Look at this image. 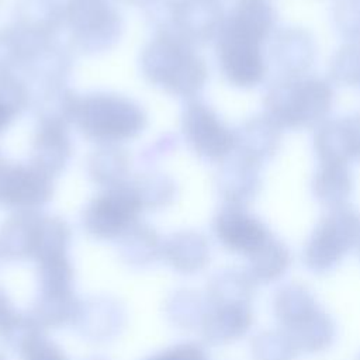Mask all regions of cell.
Listing matches in <instances>:
<instances>
[{
	"label": "cell",
	"mask_w": 360,
	"mask_h": 360,
	"mask_svg": "<svg viewBox=\"0 0 360 360\" xmlns=\"http://www.w3.org/2000/svg\"><path fill=\"white\" fill-rule=\"evenodd\" d=\"M253 360H295L298 349L283 330H263L250 342Z\"/></svg>",
	"instance_id": "26"
},
{
	"label": "cell",
	"mask_w": 360,
	"mask_h": 360,
	"mask_svg": "<svg viewBox=\"0 0 360 360\" xmlns=\"http://www.w3.org/2000/svg\"><path fill=\"white\" fill-rule=\"evenodd\" d=\"M357 252H359V256H360V239H359V242H357Z\"/></svg>",
	"instance_id": "36"
},
{
	"label": "cell",
	"mask_w": 360,
	"mask_h": 360,
	"mask_svg": "<svg viewBox=\"0 0 360 360\" xmlns=\"http://www.w3.org/2000/svg\"><path fill=\"white\" fill-rule=\"evenodd\" d=\"M298 352L315 354L328 350L336 339V323L321 307L285 332Z\"/></svg>",
	"instance_id": "14"
},
{
	"label": "cell",
	"mask_w": 360,
	"mask_h": 360,
	"mask_svg": "<svg viewBox=\"0 0 360 360\" xmlns=\"http://www.w3.org/2000/svg\"><path fill=\"white\" fill-rule=\"evenodd\" d=\"M141 210V200L136 194L120 190L96 198L84 212L83 224L86 231L100 239L121 236L131 228Z\"/></svg>",
	"instance_id": "4"
},
{
	"label": "cell",
	"mask_w": 360,
	"mask_h": 360,
	"mask_svg": "<svg viewBox=\"0 0 360 360\" xmlns=\"http://www.w3.org/2000/svg\"><path fill=\"white\" fill-rule=\"evenodd\" d=\"M22 360H68L63 350L52 340H49L45 333L31 340L21 352Z\"/></svg>",
	"instance_id": "31"
},
{
	"label": "cell",
	"mask_w": 360,
	"mask_h": 360,
	"mask_svg": "<svg viewBox=\"0 0 360 360\" xmlns=\"http://www.w3.org/2000/svg\"><path fill=\"white\" fill-rule=\"evenodd\" d=\"M256 283L248 271L225 267L215 271L207 284L208 305H248L250 307Z\"/></svg>",
	"instance_id": "12"
},
{
	"label": "cell",
	"mask_w": 360,
	"mask_h": 360,
	"mask_svg": "<svg viewBox=\"0 0 360 360\" xmlns=\"http://www.w3.org/2000/svg\"><path fill=\"white\" fill-rule=\"evenodd\" d=\"M329 76L342 86L360 84V44L347 42L336 51L330 59Z\"/></svg>",
	"instance_id": "27"
},
{
	"label": "cell",
	"mask_w": 360,
	"mask_h": 360,
	"mask_svg": "<svg viewBox=\"0 0 360 360\" xmlns=\"http://www.w3.org/2000/svg\"><path fill=\"white\" fill-rule=\"evenodd\" d=\"M360 239V214L353 207L330 208L302 249V263L314 274L332 273Z\"/></svg>",
	"instance_id": "2"
},
{
	"label": "cell",
	"mask_w": 360,
	"mask_h": 360,
	"mask_svg": "<svg viewBox=\"0 0 360 360\" xmlns=\"http://www.w3.org/2000/svg\"><path fill=\"white\" fill-rule=\"evenodd\" d=\"M39 291H73L75 270L66 253L37 260Z\"/></svg>",
	"instance_id": "25"
},
{
	"label": "cell",
	"mask_w": 360,
	"mask_h": 360,
	"mask_svg": "<svg viewBox=\"0 0 360 360\" xmlns=\"http://www.w3.org/2000/svg\"><path fill=\"white\" fill-rule=\"evenodd\" d=\"M316 308L319 304L312 291L298 283L281 285L273 297V314L284 332L294 328Z\"/></svg>",
	"instance_id": "16"
},
{
	"label": "cell",
	"mask_w": 360,
	"mask_h": 360,
	"mask_svg": "<svg viewBox=\"0 0 360 360\" xmlns=\"http://www.w3.org/2000/svg\"><path fill=\"white\" fill-rule=\"evenodd\" d=\"M281 127L266 112L252 118L242 134L246 158L259 163L271 159L281 143Z\"/></svg>",
	"instance_id": "19"
},
{
	"label": "cell",
	"mask_w": 360,
	"mask_h": 360,
	"mask_svg": "<svg viewBox=\"0 0 360 360\" xmlns=\"http://www.w3.org/2000/svg\"><path fill=\"white\" fill-rule=\"evenodd\" d=\"M252 323L253 314L248 305H208L201 335L207 343L222 346L242 339Z\"/></svg>",
	"instance_id": "11"
},
{
	"label": "cell",
	"mask_w": 360,
	"mask_h": 360,
	"mask_svg": "<svg viewBox=\"0 0 360 360\" xmlns=\"http://www.w3.org/2000/svg\"><path fill=\"white\" fill-rule=\"evenodd\" d=\"M17 312L14 311L13 302L4 290L0 288V332L13 319Z\"/></svg>",
	"instance_id": "34"
},
{
	"label": "cell",
	"mask_w": 360,
	"mask_h": 360,
	"mask_svg": "<svg viewBox=\"0 0 360 360\" xmlns=\"http://www.w3.org/2000/svg\"><path fill=\"white\" fill-rule=\"evenodd\" d=\"M352 159H360V114L343 118Z\"/></svg>",
	"instance_id": "33"
},
{
	"label": "cell",
	"mask_w": 360,
	"mask_h": 360,
	"mask_svg": "<svg viewBox=\"0 0 360 360\" xmlns=\"http://www.w3.org/2000/svg\"><path fill=\"white\" fill-rule=\"evenodd\" d=\"M276 21V10L267 0H249L238 4L228 24L262 44L273 31Z\"/></svg>",
	"instance_id": "22"
},
{
	"label": "cell",
	"mask_w": 360,
	"mask_h": 360,
	"mask_svg": "<svg viewBox=\"0 0 360 360\" xmlns=\"http://www.w3.org/2000/svg\"><path fill=\"white\" fill-rule=\"evenodd\" d=\"M167 264L181 274H195L210 262V246L207 240L193 232L173 236L165 248Z\"/></svg>",
	"instance_id": "17"
},
{
	"label": "cell",
	"mask_w": 360,
	"mask_h": 360,
	"mask_svg": "<svg viewBox=\"0 0 360 360\" xmlns=\"http://www.w3.org/2000/svg\"><path fill=\"white\" fill-rule=\"evenodd\" d=\"M127 323V311L111 295H93L80 301L75 319L77 332L91 342H108L120 336Z\"/></svg>",
	"instance_id": "7"
},
{
	"label": "cell",
	"mask_w": 360,
	"mask_h": 360,
	"mask_svg": "<svg viewBox=\"0 0 360 360\" xmlns=\"http://www.w3.org/2000/svg\"><path fill=\"white\" fill-rule=\"evenodd\" d=\"M332 103L333 90L319 77H283L269 87L264 97L266 114L288 129L321 124Z\"/></svg>",
	"instance_id": "1"
},
{
	"label": "cell",
	"mask_w": 360,
	"mask_h": 360,
	"mask_svg": "<svg viewBox=\"0 0 360 360\" xmlns=\"http://www.w3.org/2000/svg\"><path fill=\"white\" fill-rule=\"evenodd\" d=\"M219 62L226 79L239 87L256 86L266 76L260 42L229 24L224 28L219 41Z\"/></svg>",
	"instance_id": "3"
},
{
	"label": "cell",
	"mask_w": 360,
	"mask_h": 360,
	"mask_svg": "<svg viewBox=\"0 0 360 360\" xmlns=\"http://www.w3.org/2000/svg\"><path fill=\"white\" fill-rule=\"evenodd\" d=\"M214 232L218 242L226 250L245 255L246 257L271 235L257 217L239 205L226 207L217 214Z\"/></svg>",
	"instance_id": "6"
},
{
	"label": "cell",
	"mask_w": 360,
	"mask_h": 360,
	"mask_svg": "<svg viewBox=\"0 0 360 360\" xmlns=\"http://www.w3.org/2000/svg\"><path fill=\"white\" fill-rule=\"evenodd\" d=\"M316 48L311 34L298 27L280 30L273 38L270 58L283 77H300L315 59Z\"/></svg>",
	"instance_id": "8"
},
{
	"label": "cell",
	"mask_w": 360,
	"mask_h": 360,
	"mask_svg": "<svg viewBox=\"0 0 360 360\" xmlns=\"http://www.w3.org/2000/svg\"><path fill=\"white\" fill-rule=\"evenodd\" d=\"M41 219L18 217L7 222L0 233V255L13 259L35 257Z\"/></svg>",
	"instance_id": "20"
},
{
	"label": "cell",
	"mask_w": 360,
	"mask_h": 360,
	"mask_svg": "<svg viewBox=\"0 0 360 360\" xmlns=\"http://www.w3.org/2000/svg\"><path fill=\"white\" fill-rule=\"evenodd\" d=\"M0 360H4V357H3V356H1V354H0Z\"/></svg>",
	"instance_id": "38"
},
{
	"label": "cell",
	"mask_w": 360,
	"mask_h": 360,
	"mask_svg": "<svg viewBox=\"0 0 360 360\" xmlns=\"http://www.w3.org/2000/svg\"><path fill=\"white\" fill-rule=\"evenodd\" d=\"M146 360H208V354L198 343H180Z\"/></svg>",
	"instance_id": "32"
},
{
	"label": "cell",
	"mask_w": 360,
	"mask_h": 360,
	"mask_svg": "<svg viewBox=\"0 0 360 360\" xmlns=\"http://www.w3.org/2000/svg\"><path fill=\"white\" fill-rule=\"evenodd\" d=\"M44 335V328L31 314H15L0 332L1 342L14 352H21L31 340Z\"/></svg>",
	"instance_id": "28"
},
{
	"label": "cell",
	"mask_w": 360,
	"mask_h": 360,
	"mask_svg": "<svg viewBox=\"0 0 360 360\" xmlns=\"http://www.w3.org/2000/svg\"><path fill=\"white\" fill-rule=\"evenodd\" d=\"M207 311V297L204 298L198 291L188 288H180L170 292L163 305L166 319L179 329L201 328Z\"/></svg>",
	"instance_id": "21"
},
{
	"label": "cell",
	"mask_w": 360,
	"mask_h": 360,
	"mask_svg": "<svg viewBox=\"0 0 360 360\" xmlns=\"http://www.w3.org/2000/svg\"><path fill=\"white\" fill-rule=\"evenodd\" d=\"M314 150L321 163H347L352 159L343 120L323 122L318 127Z\"/></svg>",
	"instance_id": "23"
},
{
	"label": "cell",
	"mask_w": 360,
	"mask_h": 360,
	"mask_svg": "<svg viewBox=\"0 0 360 360\" xmlns=\"http://www.w3.org/2000/svg\"><path fill=\"white\" fill-rule=\"evenodd\" d=\"M120 256L127 266L148 267L159 257V242L148 229H127L118 248Z\"/></svg>",
	"instance_id": "24"
},
{
	"label": "cell",
	"mask_w": 360,
	"mask_h": 360,
	"mask_svg": "<svg viewBox=\"0 0 360 360\" xmlns=\"http://www.w3.org/2000/svg\"><path fill=\"white\" fill-rule=\"evenodd\" d=\"M69 245V229L56 218H44L39 225V236L35 252V260L42 257L63 255Z\"/></svg>",
	"instance_id": "29"
},
{
	"label": "cell",
	"mask_w": 360,
	"mask_h": 360,
	"mask_svg": "<svg viewBox=\"0 0 360 360\" xmlns=\"http://www.w3.org/2000/svg\"><path fill=\"white\" fill-rule=\"evenodd\" d=\"M336 31L350 44H360V0H340L333 7Z\"/></svg>",
	"instance_id": "30"
},
{
	"label": "cell",
	"mask_w": 360,
	"mask_h": 360,
	"mask_svg": "<svg viewBox=\"0 0 360 360\" xmlns=\"http://www.w3.org/2000/svg\"><path fill=\"white\" fill-rule=\"evenodd\" d=\"M83 128L93 135L105 138H124L141 127V112L129 103L112 97L87 100L79 112Z\"/></svg>",
	"instance_id": "5"
},
{
	"label": "cell",
	"mask_w": 360,
	"mask_h": 360,
	"mask_svg": "<svg viewBox=\"0 0 360 360\" xmlns=\"http://www.w3.org/2000/svg\"><path fill=\"white\" fill-rule=\"evenodd\" d=\"M353 191V177L347 163H321L312 180L315 200L330 208L346 205Z\"/></svg>",
	"instance_id": "15"
},
{
	"label": "cell",
	"mask_w": 360,
	"mask_h": 360,
	"mask_svg": "<svg viewBox=\"0 0 360 360\" xmlns=\"http://www.w3.org/2000/svg\"><path fill=\"white\" fill-rule=\"evenodd\" d=\"M292 262L288 246L273 233L248 256V273L257 284H270L285 276Z\"/></svg>",
	"instance_id": "13"
},
{
	"label": "cell",
	"mask_w": 360,
	"mask_h": 360,
	"mask_svg": "<svg viewBox=\"0 0 360 360\" xmlns=\"http://www.w3.org/2000/svg\"><path fill=\"white\" fill-rule=\"evenodd\" d=\"M186 131L194 148L204 156L218 159L225 156L235 145V136L205 107L195 105L186 118Z\"/></svg>",
	"instance_id": "9"
},
{
	"label": "cell",
	"mask_w": 360,
	"mask_h": 360,
	"mask_svg": "<svg viewBox=\"0 0 360 360\" xmlns=\"http://www.w3.org/2000/svg\"><path fill=\"white\" fill-rule=\"evenodd\" d=\"M51 193L48 180L35 170L21 166H0V202L13 207H32Z\"/></svg>",
	"instance_id": "10"
},
{
	"label": "cell",
	"mask_w": 360,
	"mask_h": 360,
	"mask_svg": "<svg viewBox=\"0 0 360 360\" xmlns=\"http://www.w3.org/2000/svg\"><path fill=\"white\" fill-rule=\"evenodd\" d=\"M80 301L73 291H39L30 314L44 328H60L75 323Z\"/></svg>",
	"instance_id": "18"
},
{
	"label": "cell",
	"mask_w": 360,
	"mask_h": 360,
	"mask_svg": "<svg viewBox=\"0 0 360 360\" xmlns=\"http://www.w3.org/2000/svg\"><path fill=\"white\" fill-rule=\"evenodd\" d=\"M11 117H13V108L7 103L0 100V129H3L7 125Z\"/></svg>",
	"instance_id": "35"
},
{
	"label": "cell",
	"mask_w": 360,
	"mask_h": 360,
	"mask_svg": "<svg viewBox=\"0 0 360 360\" xmlns=\"http://www.w3.org/2000/svg\"><path fill=\"white\" fill-rule=\"evenodd\" d=\"M356 360H360V353H359V356H357V359Z\"/></svg>",
	"instance_id": "37"
}]
</instances>
